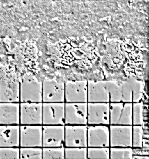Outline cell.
Masks as SVG:
<instances>
[{
	"label": "cell",
	"mask_w": 149,
	"mask_h": 159,
	"mask_svg": "<svg viewBox=\"0 0 149 159\" xmlns=\"http://www.w3.org/2000/svg\"><path fill=\"white\" fill-rule=\"evenodd\" d=\"M42 82V103H65V83L54 79Z\"/></svg>",
	"instance_id": "obj_6"
},
{
	"label": "cell",
	"mask_w": 149,
	"mask_h": 159,
	"mask_svg": "<svg viewBox=\"0 0 149 159\" xmlns=\"http://www.w3.org/2000/svg\"><path fill=\"white\" fill-rule=\"evenodd\" d=\"M20 125H42V103H20Z\"/></svg>",
	"instance_id": "obj_11"
},
{
	"label": "cell",
	"mask_w": 149,
	"mask_h": 159,
	"mask_svg": "<svg viewBox=\"0 0 149 159\" xmlns=\"http://www.w3.org/2000/svg\"><path fill=\"white\" fill-rule=\"evenodd\" d=\"M65 148L42 147V159H65Z\"/></svg>",
	"instance_id": "obj_20"
},
{
	"label": "cell",
	"mask_w": 149,
	"mask_h": 159,
	"mask_svg": "<svg viewBox=\"0 0 149 159\" xmlns=\"http://www.w3.org/2000/svg\"><path fill=\"white\" fill-rule=\"evenodd\" d=\"M143 136L142 126L132 125V148H141L143 147Z\"/></svg>",
	"instance_id": "obj_26"
},
{
	"label": "cell",
	"mask_w": 149,
	"mask_h": 159,
	"mask_svg": "<svg viewBox=\"0 0 149 159\" xmlns=\"http://www.w3.org/2000/svg\"><path fill=\"white\" fill-rule=\"evenodd\" d=\"M20 103H42V82L31 75H24L19 82Z\"/></svg>",
	"instance_id": "obj_1"
},
{
	"label": "cell",
	"mask_w": 149,
	"mask_h": 159,
	"mask_svg": "<svg viewBox=\"0 0 149 159\" xmlns=\"http://www.w3.org/2000/svg\"><path fill=\"white\" fill-rule=\"evenodd\" d=\"M123 104L122 102L110 103V125L118 124Z\"/></svg>",
	"instance_id": "obj_24"
},
{
	"label": "cell",
	"mask_w": 149,
	"mask_h": 159,
	"mask_svg": "<svg viewBox=\"0 0 149 159\" xmlns=\"http://www.w3.org/2000/svg\"><path fill=\"white\" fill-rule=\"evenodd\" d=\"M88 125H65V147H87Z\"/></svg>",
	"instance_id": "obj_4"
},
{
	"label": "cell",
	"mask_w": 149,
	"mask_h": 159,
	"mask_svg": "<svg viewBox=\"0 0 149 159\" xmlns=\"http://www.w3.org/2000/svg\"><path fill=\"white\" fill-rule=\"evenodd\" d=\"M64 83L65 103H87V80H69Z\"/></svg>",
	"instance_id": "obj_3"
},
{
	"label": "cell",
	"mask_w": 149,
	"mask_h": 159,
	"mask_svg": "<svg viewBox=\"0 0 149 159\" xmlns=\"http://www.w3.org/2000/svg\"><path fill=\"white\" fill-rule=\"evenodd\" d=\"M132 159H149V157L148 156H138V155H135L133 156Z\"/></svg>",
	"instance_id": "obj_28"
},
{
	"label": "cell",
	"mask_w": 149,
	"mask_h": 159,
	"mask_svg": "<svg viewBox=\"0 0 149 159\" xmlns=\"http://www.w3.org/2000/svg\"><path fill=\"white\" fill-rule=\"evenodd\" d=\"M117 125H132V103H124Z\"/></svg>",
	"instance_id": "obj_25"
},
{
	"label": "cell",
	"mask_w": 149,
	"mask_h": 159,
	"mask_svg": "<svg viewBox=\"0 0 149 159\" xmlns=\"http://www.w3.org/2000/svg\"><path fill=\"white\" fill-rule=\"evenodd\" d=\"M20 125H0V147H20Z\"/></svg>",
	"instance_id": "obj_15"
},
{
	"label": "cell",
	"mask_w": 149,
	"mask_h": 159,
	"mask_svg": "<svg viewBox=\"0 0 149 159\" xmlns=\"http://www.w3.org/2000/svg\"><path fill=\"white\" fill-rule=\"evenodd\" d=\"M0 103H20L19 82L0 81Z\"/></svg>",
	"instance_id": "obj_16"
},
{
	"label": "cell",
	"mask_w": 149,
	"mask_h": 159,
	"mask_svg": "<svg viewBox=\"0 0 149 159\" xmlns=\"http://www.w3.org/2000/svg\"><path fill=\"white\" fill-rule=\"evenodd\" d=\"M106 125H88L87 145L88 147H110L109 127Z\"/></svg>",
	"instance_id": "obj_9"
},
{
	"label": "cell",
	"mask_w": 149,
	"mask_h": 159,
	"mask_svg": "<svg viewBox=\"0 0 149 159\" xmlns=\"http://www.w3.org/2000/svg\"><path fill=\"white\" fill-rule=\"evenodd\" d=\"M143 109L142 102L132 103V125L142 126Z\"/></svg>",
	"instance_id": "obj_23"
},
{
	"label": "cell",
	"mask_w": 149,
	"mask_h": 159,
	"mask_svg": "<svg viewBox=\"0 0 149 159\" xmlns=\"http://www.w3.org/2000/svg\"><path fill=\"white\" fill-rule=\"evenodd\" d=\"M65 103H42V125H65Z\"/></svg>",
	"instance_id": "obj_2"
},
{
	"label": "cell",
	"mask_w": 149,
	"mask_h": 159,
	"mask_svg": "<svg viewBox=\"0 0 149 159\" xmlns=\"http://www.w3.org/2000/svg\"><path fill=\"white\" fill-rule=\"evenodd\" d=\"M20 147H42V125H20Z\"/></svg>",
	"instance_id": "obj_12"
},
{
	"label": "cell",
	"mask_w": 149,
	"mask_h": 159,
	"mask_svg": "<svg viewBox=\"0 0 149 159\" xmlns=\"http://www.w3.org/2000/svg\"><path fill=\"white\" fill-rule=\"evenodd\" d=\"M133 150L130 147H110V159H132Z\"/></svg>",
	"instance_id": "obj_17"
},
{
	"label": "cell",
	"mask_w": 149,
	"mask_h": 159,
	"mask_svg": "<svg viewBox=\"0 0 149 159\" xmlns=\"http://www.w3.org/2000/svg\"><path fill=\"white\" fill-rule=\"evenodd\" d=\"M20 103H0V125H20Z\"/></svg>",
	"instance_id": "obj_14"
},
{
	"label": "cell",
	"mask_w": 149,
	"mask_h": 159,
	"mask_svg": "<svg viewBox=\"0 0 149 159\" xmlns=\"http://www.w3.org/2000/svg\"><path fill=\"white\" fill-rule=\"evenodd\" d=\"M0 159H20V147H0Z\"/></svg>",
	"instance_id": "obj_27"
},
{
	"label": "cell",
	"mask_w": 149,
	"mask_h": 159,
	"mask_svg": "<svg viewBox=\"0 0 149 159\" xmlns=\"http://www.w3.org/2000/svg\"><path fill=\"white\" fill-rule=\"evenodd\" d=\"M65 159H87V147H65Z\"/></svg>",
	"instance_id": "obj_22"
},
{
	"label": "cell",
	"mask_w": 149,
	"mask_h": 159,
	"mask_svg": "<svg viewBox=\"0 0 149 159\" xmlns=\"http://www.w3.org/2000/svg\"><path fill=\"white\" fill-rule=\"evenodd\" d=\"M110 103H87V124L110 125Z\"/></svg>",
	"instance_id": "obj_5"
},
{
	"label": "cell",
	"mask_w": 149,
	"mask_h": 159,
	"mask_svg": "<svg viewBox=\"0 0 149 159\" xmlns=\"http://www.w3.org/2000/svg\"><path fill=\"white\" fill-rule=\"evenodd\" d=\"M87 103H65V125H87Z\"/></svg>",
	"instance_id": "obj_10"
},
{
	"label": "cell",
	"mask_w": 149,
	"mask_h": 159,
	"mask_svg": "<svg viewBox=\"0 0 149 159\" xmlns=\"http://www.w3.org/2000/svg\"><path fill=\"white\" fill-rule=\"evenodd\" d=\"M20 159H42V147H20Z\"/></svg>",
	"instance_id": "obj_21"
},
{
	"label": "cell",
	"mask_w": 149,
	"mask_h": 159,
	"mask_svg": "<svg viewBox=\"0 0 149 159\" xmlns=\"http://www.w3.org/2000/svg\"><path fill=\"white\" fill-rule=\"evenodd\" d=\"M65 125H42V147L63 146Z\"/></svg>",
	"instance_id": "obj_8"
},
{
	"label": "cell",
	"mask_w": 149,
	"mask_h": 159,
	"mask_svg": "<svg viewBox=\"0 0 149 159\" xmlns=\"http://www.w3.org/2000/svg\"><path fill=\"white\" fill-rule=\"evenodd\" d=\"M105 82L109 91L110 102H121L122 98V86L118 85L114 82L109 81Z\"/></svg>",
	"instance_id": "obj_18"
},
{
	"label": "cell",
	"mask_w": 149,
	"mask_h": 159,
	"mask_svg": "<svg viewBox=\"0 0 149 159\" xmlns=\"http://www.w3.org/2000/svg\"><path fill=\"white\" fill-rule=\"evenodd\" d=\"M110 147H132V125L109 126Z\"/></svg>",
	"instance_id": "obj_7"
},
{
	"label": "cell",
	"mask_w": 149,
	"mask_h": 159,
	"mask_svg": "<svg viewBox=\"0 0 149 159\" xmlns=\"http://www.w3.org/2000/svg\"><path fill=\"white\" fill-rule=\"evenodd\" d=\"M87 159H110V147H87Z\"/></svg>",
	"instance_id": "obj_19"
},
{
	"label": "cell",
	"mask_w": 149,
	"mask_h": 159,
	"mask_svg": "<svg viewBox=\"0 0 149 159\" xmlns=\"http://www.w3.org/2000/svg\"><path fill=\"white\" fill-rule=\"evenodd\" d=\"M87 103H110L108 89L104 82L87 80Z\"/></svg>",
	"instance_id": "obj_13"
}]
</instances>
